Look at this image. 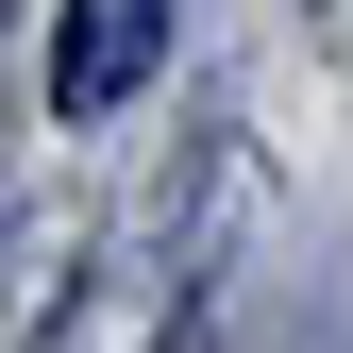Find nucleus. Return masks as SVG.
Segmentation results:
<instances>
[{
	"instance_id": "obj_1",
	"label": "nucleus",
	"mask_w": 353,
	"mask_h": 353,
	"mask_svg": "<svg viewBox=\"0 0 353 353\" xmlns=\"http://www.w3.org/2000/svg\"><path fill=\"white\" fill-rule=\"evenodd\" d=\"M168 68V0H68L51 17V118H118Z\"/></svg>"
}]
</instances>
